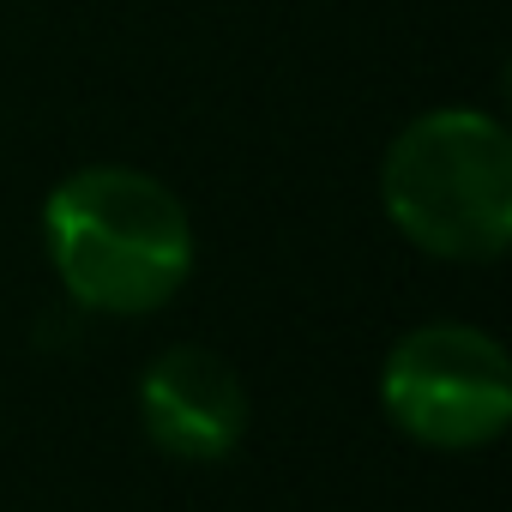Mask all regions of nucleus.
Returning <instances> with one entry per match:
<instances>
[{"mask_svg": "<svg viewBox=\"0 0 512 512\" xmlns=\"http://www.w3.org/2000/svg\"><path fill=\"white\" fill-rule=\"evenodd\" d=\"M386 223L428 260L494 266L512 241V133L500 115L446 103L410 115L380 157Z\"/></svg>", "mask_w": 512, "mask_h": 512, "instance_id": "2", "label": "nucleus"}, {"mask_svg": "<svg viewBox=\"0 0 512 512\" xmlns=\"http://www.w3.org/2000/svg\"><path fill=\"white\" fill-rule=\"evenodd\" d=\"M386 422L434 452H482L512 422V356L470 320L410 326L380 362Z\"/></svg>", "mask_w": 512, "mask_h": 512, "instance_id": "3", "label": "nucleus"}, {"mask_svg": "<svg viewBox=\"0 0 512 512\" xmlns=\"http://www.w3.org/2000/svg\"><path fill=\"white\" fill-rule=\"evenodd\" d=\"M43 253L73 308L145 320L187 290L199 235L181 193L151 169L85 163L43 199Z\"/></svg>", "mask_w": 512, "mask_h": 512, "instance_id": "1", "label": "nucleus"}, {"mask_svg": "<svg viewBox=\"0 0 512 512\" xmlns=\"http://www.w3.org/2000/svg\"><path fill=\"white\" fill-rule=\"evenodd\" d=\"M139 428L163 458L223 464L247 434V386L229 356L205 344H169L139 374Z\"/></svg>", "mask_w": 512, "mask_h": 512, "instance_id": "4", "label": "nucleus"}]
</instances>
